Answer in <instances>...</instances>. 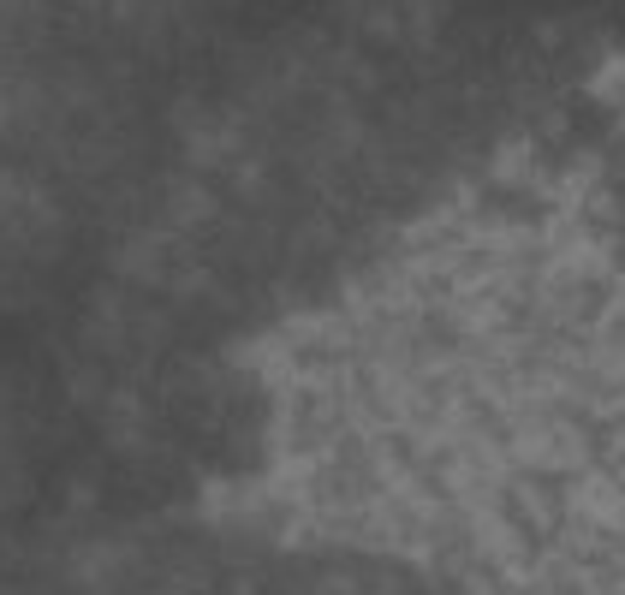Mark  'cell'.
<instances>
[{"label": "cell", "instance_id": "1", "mask_svg": "<svg viewBox=\"0 0 625 595\" xmlns=\"http://www.w3.org/2000/svg\"><path fill=\"white\" fill-rule=\"evenodd\" d=\"M250 483H274V476H250ZM304 483H322V476H280V488H304ZM191 488H209V483H191Z\"/></svg>", "mask_w": 625, "mask_h": 595}]
</instances>
